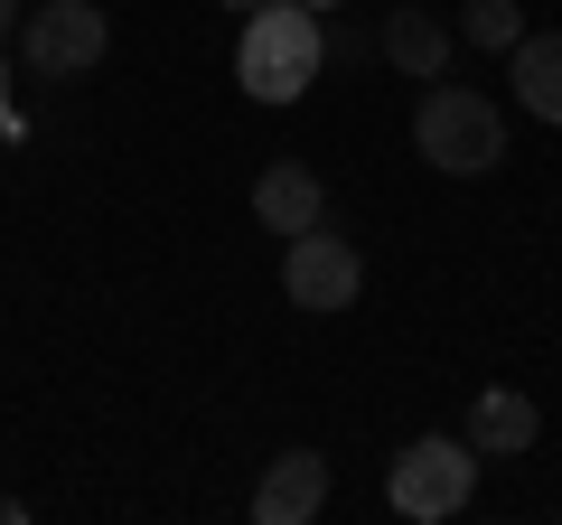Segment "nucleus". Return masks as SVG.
Listing matches in <instances>:
<instances>
[{"label": "nucleus", "mask_w": 562, "mask_h": 525, "mask_svg": "<svg viewBox=\"0 0 562 525\" xmlns=\"http://www.w3.org/2000/svg\"><path fill=\"white\" fill-rule=\"evenodd\" d=\"M319 57H328V29L310 0H262L244 20V47H235V85L254 103H301L319 85Z\"/></svg>", "instance_id": "nucleus-1"}, {"label": "nucleus", "mask_w": 562, "mask_h": 525, "mask_svg": "<svg viewBox=\"0 0 562 525\" xmlns=\"http://www.w3.org/2000/svg\"><path fill=\"white\" fill-rule=\"evenodd\" d=\"M413 150L441 169V179H479V169L506 160V122H497V103L469 94V85H431L422 113H413Z\"/></svg>", "instance_id": "nucleus-2"}, {"label": "nucleus", "mask_w": 562, "mask_h": 525, "mask_svg": "<svg viewBox=\"0 0 562 525\" xmlns=\"http://www.w3.org/2000/svg\"><path fill=\"white\" fill-rule=\"evenodd\" d=\"M103 47H113V20H103L94 0H29L20 10V57L29 76H85V66H103Z\"/></svg>", "instance_id": "nucleus-3"}, {"label": "nucleus", "mask_w": 562, "mask_h": 525, "mask_svg": "<svg viewBox=\"0 0 562 525\" xmlns=\"http://www.w3.org/2000/svg\"><path fill=\"white\" fill-rule=\"evenodd\" d=\"M469 488H479V450H469V432L460 442H413V450H394V506L413 525H441V516H460L469 506Z\"/></svg>", "instance_id": "nucleus-4"}, {"label": "nucleus", "mask_w": 562, "mask_h": 525, "mask_svg": "<svg viewBox=\"0 0 562 525\" xmlns=\"http://www.w3.org/2000/svg\"><path fill=\"white\" fill-rule=\"evenodd\" d=\"M357 282H366V262L347 235H291L281 244V291H291V310H357Z\"/></svg>", "instance_id": "nucleus-5"}, {"label": "nucleus", "mask_w": 562, "mask_h": 525, "mask_svg": "<svg viewBox=\"0 0 562 525\" xmlns=\"http://www.w3.org/2000/svg\"><path fill=\"white\" fill-rule=\"evenodd\" d=\"M328 506V460L319 450H281L254 488V525H310Z\"/></svg>", "instance_id": "nucleus-6"}, {"label": "nucleus", "mask_w": 562, "mask_h": 525, "mask_svg": "<svg viewBox=\"0 0 562 525\" xmlns=\"http://www.w3.org/2000/svg\"><path fill=\"white\" fill-rule=\"evenodd\" d=\"M535 432H543V413L516 384H487L479 404H469V450L479 460H516V450H535Z\"/></svg>", "instance_id": "nucleus-7"}, {"label": "nucleus", "mask_w": 562, "mask_h": 525, "mask_svg": "<svg viewBox=\"0 0 562 525\" xmlns=\"http://www.w3.org/2000/svg\"><path fill=\"white\" fill-rule=\"evenodd\" d=\"M254 216L272 225V235H310V225L328 216V188H319V169H301V160H272L254 179Z\"/></svg>", "instance_id": "nucleus-8"}, {"label": "nucleus", "mask_w": 562, "mask_h": 525, "mask_svg": "<svg viewBox=\"0 0 562 525\" xmlns=\"http://www.w3.org/2000/svg\"><path fill=\"white\" fill-rule=\"evenodd\" d=\"M384 57H394L413 85H441V66H450V29L431 20L422 0H403L394 20H384Z\"/></svg>", "instance_id": "nucleus-9"}, {"label": "nucleus", "mask_w": 562, "mask_h": 525, "mask_svg": "<svg viewBox=\"0 0 562 525\" xmlns=\"http://www.w3.org/2000/svg\"><path fill=\"white\" fill-rule=\"evenodd\" d=\"M516 103L535 122H562V29H525L516 38Z\"/></svg>", "instance_id": "nucleus-10"}, {"label": "nucleus", "mask_w": 562, "mask_h": 525, "mask_svg": "<svg viewBox=\"0 0 562 525\" xmlns=\"http://www.w3.org/2000/svg\"><path fill=\"white\" fill-rule=\"evenodd\" d=\"M460 38H469V47H487V57H516V38H525V10H516V0H469Z\"/></svg>", "instance_id": "nucleus-11"}, {"label": "nucleus", "mask_w": 562, "mask_h": 525, "mask_svg": "<svg viewBox=\"0 0 562 525\" xmlns=\"http://www.w3.org/2000/svg\"><path fill=\"white\" fill-rule=\"evenodd\" d=\"M20 10H29V0H0V47L20 38Z\"/></svg>", "instance_id": "nucleus-12"}, {"label": "nucleus", "mask_w": 562, "mask_h": 525, "mask_svg": "<svg viewBox=\"0 0 562 525\" xmlns=\"http://www.w3.org/2000/svg\"><path fill=\"white\" fill-rule=\"evenodd\" d=\"M225 10H262V0H225Z\"/></svg>", "instance_id": "nucleus-13"}, {"label": "nucleus", "mask_w": 562, "mask_h": 525, "mask_svg": "<svg viewBox=\"0 0 562 525\" xmlns=\"http://www.w3.org/2000/svg\"><path fill=\"white\" fill-rule=\"evenodd\" d=\"M310 10H338V0H310Z\"/></svg>", "instance_id": "nucleus-14"}, {"label": "nucleus", "mask_w": 562, "mask_h": 525, "mask_svg": "<svg viewBox=\"0 0 562 525\" xmlns=\"http://www.w3.org/2000/svg\"><path fill=\"white\" fill-rule=\"evenodd\" d=\"M0 85H10V76H0Z\"/></svg>", "instance_id": "nucleus-15"}]
</instances>
